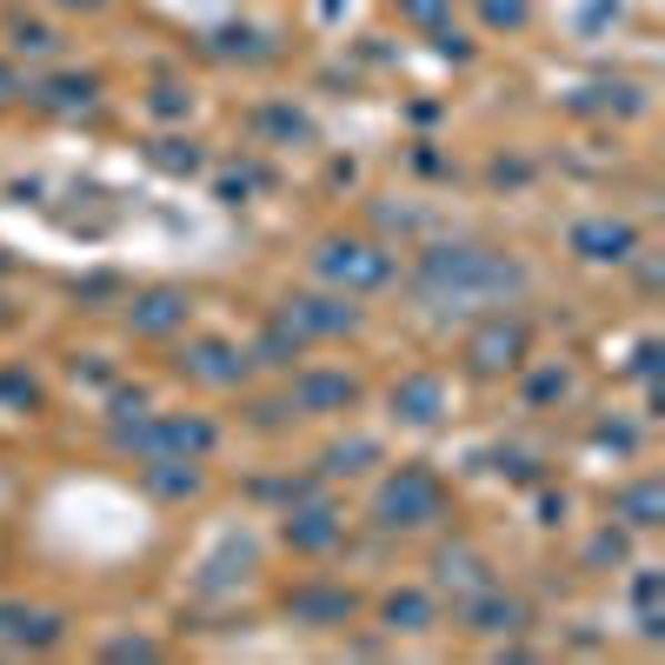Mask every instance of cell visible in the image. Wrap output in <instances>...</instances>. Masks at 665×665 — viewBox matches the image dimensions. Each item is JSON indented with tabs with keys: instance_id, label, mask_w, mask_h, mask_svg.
Wrapping results in <instances>:
<instances>
[{
	"instance_id": "cell-1",
	"label": "cell",
	"mask_w": 665,
	"mask_h": 665,
	"mask_svg": "<svg viewBox=\"0 0 665 665\" xmlns=\"http://www.w3.org/2000/svg\"><path fill=\"white\" fill-rule=\"evenodd\" d=\"M380 513H440V486L426 480V473H400L386 493H380Z\"/></svg>"
},
{
	"instance_id": "cell-2",
	"label": "cell",
	"mask_w": 665,
	"mask_h": 665,
	"mask_svg": "<svg viewBox=\"0 0 665 665\" xmlns=\"http://www.w3.org/2000/svg\"><path fill=\"white\" fill-rule=\"evenodd\" d=\"M573 246H580L586 260H626L633 226H606V220H599V226H580V233H573Z\"/></svg>"
},
{
	"instance_id": "cell-3",
	"label": "cell",
	"mask_w": 665,
	"mask_h": 665,
	"mask_svg": "<svg viewBox=\"0 0 665 665\" xmlns=\"http://www.w3.org/2000/svg\"><path fill=\"white\" fill-rule=\"evenodd\" d=\"M473 353H480V360H473L480 373H500V366H520V353H526V333H520V326H493V340H480Z\"/></svg>"
},
{
	"instance_id": "cell-4",
	"label": "cell",
	"mask_w": 665,
	"mask_h": 665,
	"mask_svg": "<svg viewBox=\"0 0 665 665\" xmlns=\"http://www.w3.org/2000/svg\"><path fill=\"white\" fill-rule=\"evenodd\" d=\"M300 393H306V400H313V406H340V400H346V406H353V393H360V386H353V380H306V386H300Z\"/></svg>"
},
{
	"instance_id": "cell-5",
	"label": "cell",
	"mask_w": 665,
	"mask_h": 665,
	"mask_svg": "<svg viewBox=\"0 0 665 665\" xmlns=\"http://www.w3.org/2000/svg\"><path fill=\"white\" fill-rule=\"evenodd\" d=\"M180 320H187V306H180V300H153V306L140 313V326H153V333H167V326H180Z\"/></svg>"
},
{
	"instance_id": "cell-6",
	"label": "cell",
	"mask_w": 665,
	"mask_h": 665,
	"mask_svg": "<svg viewBox=\"0 0 665 665\" xmlns=\"http://www.w3.org/2000/svg\"><path fill=\"white\" fill-rule=\"evenodd\" d=\"M80 7H100V0H80Z\"/></svg>"
}]
</instances>
